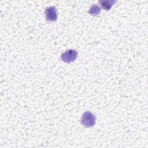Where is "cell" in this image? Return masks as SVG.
Returning a JSON list of instances; mask_svg holds the SVG:
<instances>
[{"instance_id":"obj_3","label":"cell","mask_w":148,"mask_h":148,"mask_svg":"<svg viewBox=\"0 0 148 148\" xmlns=\"http://www.w3.org/2000/svg\"><path fill=\"white\" fill-rule=\"evenodd\" d=\"M45 18L49 21H56L57 20V9L54 6L47 7L45 10Z\"/></svg>"},{"instance_id":"obj_2","label":"cell","mask_w":148,"mask_h":148,"mask_svg":"<svg viewBox=\"0 0 148 148\" xmlns=\"http://www.w3.org/2000/svg\"><path fill=\"white\" fill-rule=\"evenodd\" d=\"M78 53L75 49H69L62 53L61 55V59L66 63H71L73 62L77 57Z\"/></svg>"},{"instance_id":"obj_1","label":"cell","mask_w":148,"mask_h":148,"mask_svg":"<svg viewBox=\"0 0 148 148\" xmlns=\"http://www.w3.org/2000/svg\"><path fill=\"white\" fill-rule=\"evenodd\" d=\"M95 116L89 111L85 112L80 119V123L83 126L86 128L93 127L95 124Z\"/></svg>"},{"instance_id":"obj_5","label":"cell","mask_w":148,"mask_h":148,"mask_svg":"<svg viewBox=\"0 0 148 148\" xmlns=\"http://www.w3.org/2000/svg\"><path fill=\"white\" fill-rule=\"evenodd\" d=\"M101 12V8L98 5L94 4L89 9L88 13L93 16H95L99 14Z\"/></svg>"},{"instance_id":"obj_4","label":"cell","mask_w":148,"mask_h":148,"mask_svg":"<svg viewBox=\"0 0 148 148\" xmlns=\"http://www.w3.org/2000/svg\"><path fill=\"white\" fill-rule=\"evenodd\" d=\"M116 1L114 0L112 1H99V3L101 5L102 8L105 10H109L113 4L116 3Z\"/></svg>"}]
</instances>
